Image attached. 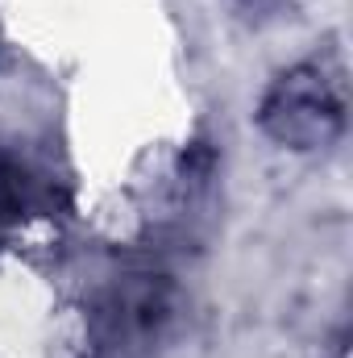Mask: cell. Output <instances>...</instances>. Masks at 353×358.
Masks as SVG:
<instances>
[{
    "mask_svg": "<svg viewBox=\"0 0 353 358\" xmlns=\"http://www.w3.org/2000/svg\"><path fill=\"white\" fill-rule=\"evenodd\" d=\"M262 129L295 150L329 146L341 134V100L316 67H295L262 100Z\"/></svg>",
    "mask_w": 353,
    "mask_h": 358,
    "instance_id": "6da1fadb",
    "label": "cell"
}]
</instances>
